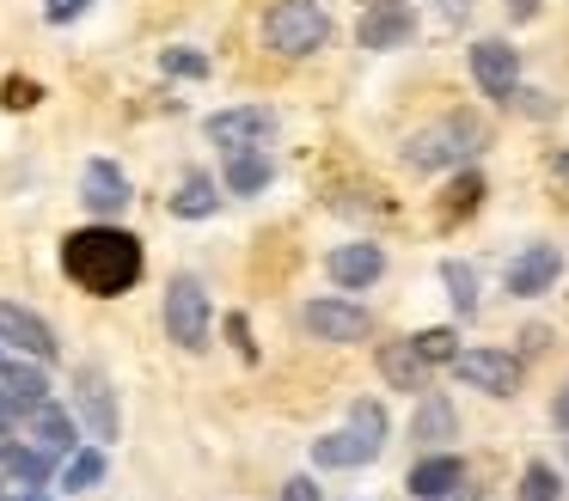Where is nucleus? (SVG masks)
Listing matches in <instances>:
<instances>
[{"mask_svg":"<svg viewBox=\"0 0 569 501\" xmlns=\"http://www.w3.org/2000/svg\"><path fill=\"white\" fill-rule=\"evenodd\" d=\"M62 269L68 281H80L87 293L99 300H117L141 281V244L117 227H87V232H68L62 239Z\"/></svg>","mask_w":569,"mask_h":501,"instance_id":"nucleus-1","label":"nucleus"},{"mask_svg":"<svg viewBox=\"0 0 569 501\" xmlns=\"http://www.w3.org/2000/svg\"><path fill=\"white\" fill-rule=\"evenodd\" d=\"M490 141V122L471 117V110H453V117L429 122L405 141V166L410 171H447V166H466L478 147Z\"/></svg>","mask_w":569,"mask_h":501,"instance_id":"nucleus-2","label":"nucleus"},{"mask_svg":"<svg viewBox=\"0 0 569 501\" xmlns=\"http://www.w3.org/2000/svg\"><path fill=\"white\" fill-rule=\"evenodd\" d=\"M386 410L373 398H356L349 403V428H337V434L312 440V464H325V471H349V464H368L373 452L386 447Z\"/></svg>","mask_w":569,"mask_h":501,"instance_id":"nucleus-3","label":"nucleus"},{"mask_svg":"<svg viewBox=\"0 0 569 501\" xmlns=\"http://www.w3.org/2000/svg\"><path fill=\"white\" fill-rule=\"evenodd\" d=\"M263 37H270V49H282V56H312V49L331 37V19H325L319 0H276V7L263 12Z\"/></svg>","mask_w":569,"mask_h":501,"instance_id":"nucleus-4","label":"nucleus"},{"mask_svg":"<svg viewBox=\"0 0 569 501\" xmlns=\"http://www.w3.org/2000/svg\"><path fill=\"white\" fill-rule=\"evenodd\" d=\"M166 337L190 354L209 349V293H202L197 275H178L172 288H166Z\"/></svg>","mask_w":569,"mask_h":501,"instance_id":"nucleus-5","label":"nucleus"},{"mask_svg":"<svg viewBox=\"0 0 569 501\" xmlns=\"http://www.w3.org/2000/svg\"><path fill=\"white\" fill-rule=\"evenodd\" d=\"M447 367H453L471 391H490V398H515V385H520V361L508 349H459Z\"/></svg>","mask_w":569,"mask_h":501,"instance_id":"nucleus-6","label":"nucleus"},{"mask_svg":"<svg viewBox=\"0 0 569 501\" xmlns=\"http://www.w3.org/2000/svg\"><path fill=\"white\" fill-rule=\"evenodd\" d=\"M300 324H307V337H319V342H361L373 330V318L361 312V305H349V300H312L307 312H300Z\"/></svg>","mask_w":569,"mask_h":501,"instance_id":"nucleus-7","label":"nucleus"},{"mask_svg":"<svg viewBox=\"0 0 569 501\" xmlns=\"http://www.w3.org/2000/svg\"><path fill=\"white\" fill-rule=\"evenodd\" d=\"M270 134H276V117L263 104H239V110L209 117V141L227 147V153H239V147H263Z\"/></svg>","mask_w":569,"mask_h":501,"instance_id":"nucleus-8","label":"nucleus"},{"mask_svg":"<svg viewBox=\"0 0 569 501\" xmlns=\"http://www.w3.org/2000/svg\"><path fill=\"white\" fill-rule=\"evenodd\" d=\"M74 410L87 415L92 440H117V398H111V379L99 367H80L74 373Z\"/></svg>","mask_w":569,"mask_h":501,"instance_id":"nucleus-9","label":"nucleus"},{"mask_svg":"<svg viewBox=\"0 0 569 501\" xmlns=\"http://www.w3.org/2000/svg\"><path fill=\"white\" fill-rule=\"evenodd\" d=\"M0 342H13L19 354H31V361H56V330L43 324L38 312L13 305V300H0Z\"/></svg>","mask_w":569,"mask_h":501,"instance_id":"nucleus-10","label":"nucleus"},{"mask_svg":"<svg viewBox=\"0 0 569 501\" xmlns=\"http://www.w3.org/2000/svg\"><path fill=\"white\" fill-rule=\"evenodd\" d=\"M471 80L483 86V98H508L520 80V61L508 43H496V37H483V43H471Z\"/></svg>","mask_w":569,"mask_h":501,"instance_id":"nucleus-11","label":"nucleus"},{"mask_svg":"<svg viewBox=\"0 0 569 501\" xmlns=\"http://www.w3.org/2000/svg\"><path fill=\"white\" fill-rule=\"evenodd\" d=\"M557 275H563V251H557V244H527V251L515 257V269H508V293L532 300V293H545Z\"/></svg>","mask_w":569,"mask_h":501,"instance_id":"nucleus-12","label":"nucleus"},{"mask_svg":"<svg viewBox=\"0 0 569 501\" xmlns=\"http://www.w3.org/2000/svg\"><path fill=\"white\" fill-rule=\"evenodd\" d=\"M80 202H87L92 214H123L129 208V178L111 166V159H92V166L80 171Z\"/></svg>","mask_w":569,"mask_h":501,"instance_id":"nucleus-13","label":"nucleus"},{"mask_svg":"<svg viewBox=\"0 0 569 501\" xmlns=\"http://www.w3.org/2000/svg\"><path fill=\"white\" fill-rule=\"evenodd\" d=\"M325 269H331L337 288H373L386 269V251L380 244H337L331 257H325Z\"/></svg>","mask_w":569,"mask_h":501,"instance_id":"nucleus-14","label":"nucleus"},{"mask_svg":"<svg viewBox=\"0 0 569 501\" xmlns=\"http://www.w3.org/2000/svg\"><path fill=\"white\" fill-rule=\"evenodd\" d=\"M43 398H50L43 367H31V361H7V367H0V403H7L13 415H31Z\"/></svg>","mask_w":569,"mask_h":501,"instance_id":"nucleus-15","label":"nucleus"},{"mask_svg":"<svg viewBox=\"0 0 569 501\" xmlns=\"http://www.w3.org/2000/svg\"><path fill=\"white\" fill-rule=\"evenodd\" d=\"M459 483H466V464H459L453 452H429V459H417V471H410V495L417 501H447Z\"/></svg>","mask_w":569,"mask_h":501,"instance_id":"nucleus-16","label":"nucleus"},{"mask_svg":"<svg viewBox=\"0 0 569 501\" xmlns=\"http://www.w3.org/2000/svg\"><path fill=\"white\" fill-rule=\"evenodd\" d=\"M410 31H417V19H410L405 7H392V0H386V7H373L368 19H361V49H398Z\"/></svg>","mask_w":569,"mask_h":501,"instance_id":"nucleus-17","label":"nucleus"},{"mask_svg":"<svg viewBox=\"0 0 569 501\" xmlns=\"http://www.w3.org/2000/svg\"><path fill=\"white\" fill-rule=\"evenodd\" d=\"M26 422H31V440H38L43 452H68V447H74V415H68V410H56L50 398H43L38 410L26 415Z\"/></svg>","mask_w":569,"mask_h":501,"instance_id":"nucleus-18","label":"nucleus"},{"mask_svg":"<svg viewBox=\"0 0 569 501\" xmlns=\"http://www.w3.org/2000/svg\"><path fill=\"white\" fill-rule=\"evenodd\" d=\"M263 183H270V159H263V147H239V153H227V190L233 196H258Z\"/></svg>","mask_w":569,"mask_h":501,"instance_id":"nucleus-19","label":"nucleus"},{"mask_svg":"<svg viewBox=\"0 0 569 501\" xmlns=\"http://www.w3.org/2000/svg\"><path fill=\"white\" fill-rule=\"evenodd\" d=\"M214 208H221L214 178H209V171H190V178L178 183V196H172V214H178V220H209Z\"/></svg>","mask_w":569,"mask_h":501,"instance_id":"nucleus-20","label":"nucleus"},{"mask_svg":"<svg viewBox=\"0 0 569 501\" xmlns=\"http://www.w3.org/2000/svg\"><path fill=\"white\" fill-rule=\"evenodd\" d=\"M422 367H429V361H422L410 342H386V349H380V373L392 379L398 391H422Z\"/></svg>","mask_w":569,"mask_h":501,"instance_id":"nucleus-21","label":"nucleus"},{"mask_svg":"<svg viewBox=\"0 0 569 501\" xmlns=\"http://www.w3.org/2000/svg\"><path fill=\"white\" fill-rule=\"evenodd\" d=\"M459 422H453V403L441 398V391H422V410H417V440H429V447H441V440H453Z\"/></svg>","mask_w":569,"mask_h":501,"instance_id":"nucleus-22","label":"nucleus"},{"mask_svg":"<svg viewBox=\"0 0 569 501\" xmlns=\"http://www.w3.org/2000/svg\"><path fill=\"white\" fill-rule=\"evenodd\" d=\"M0 464H7V477H19V483H31V489L50 477V452L43 447H13V440H7V447H0Z\"/></svg>","mask_w":569,"mask_h":501,"instance_id":"nucleus-23","label":"nucleus"},{"mask_svg":"<svg viewBox=\"0 0 569 501\" xmlns=\"http://www.w3.org/2000/svg\"><path fill=\"white\" fill-rule=\"evenodd\" d=\"M441 281H447V300H453L459 312H478V275H471L466 263H441Z\"/></svg>","mask_w":569,"mask_h":501,"instance_id":"nucleus-24","label":"nucleus"},{"mask_svg":"<svg viewBox=\"0 0 569 501\" xmlns=\"http://www.w3.org/2000/svg\"><path fill=\"white\" fill-rule=\"evenodd\" d=\"M99 477H104V452H74L62 471V489H92Z\"/></svg>","mask_w":569,"mask_h":501,"instance_id":"nucleus-25","label":"nucleus"},{"mask_svg":"<svg viewBox=\"0 0 569 501\" xmlns=\"http://www.w3.org/2000/svg\"><path fill=\"white\" fill-rule=\"evenodd\" d=\"M515 501H557V471H551V464H527V471H520V495Z\"/></svg>","mask_w":569,"mask_h":501,"instance_id":"nucleus-26","label":"nucleus"},{"mask_svg":"<svg viewBox=\"0 0 569 501\" xmlns=\"http://www.w3.org/2000/svg\"><path fill=\"white\" fill-rule=\"evenodd\" d=\"M410 349L435 367V361H453V354H459V337H453V330H422V337H410Z\"/></svg>","mask_w":569,"mask_h":501,"instance_id":"nucleus-27","label":"nucleus"},{"mask_svg":"<svg viewBox=\"0 0 569 501\" xmlns=\"http://www.w3.org/2000/svg\"><path fill=\"white\" fill-rule=\"evenodd\" d=\"M478 196H483V183H478V171H471V178H459L453 190H447V214L441 220H459L466 208H478Z\"/></svg>","mask_w":569,"mask_h":501,"instance_id":"nucleus-28","label":"nucleus"},{"mask_svg":"<svg viewBox=\"0 0 569 501\" xmlns=\"http://www.w3.org/2000/svg\"><path fill=\"white\" fill-rule=\"evenodd\" d=\"M160 68H166V73H184V80H202V73H209V61H202L197 49H166Z\"/></svg>","mask_w":569,"mask_h":501,"instance_id":"nucleus-29","label":"nucleus"},{"mask_svg":"<svg viewBox=\"0 0 569 501\" xmlns=\"http://www.w3.org/2000/svg\"><path fill=\"white\" fill-rule=\"evenodd\" d=\"M7 104H13V110L38 104V86H31V80H7Z\"/></svg>","mask_w":569,"mask_h":501,"instance_id":"nucleus-30","label":"nucleus"},{"mask_svg":"<svg viewBox=\"0 0 569 501\" xmlns=\"http://www.w3.org/2000/svg\"><path fill=\"white\" fill-rule=\"evenodd\" d=\"M282 501H319V489H312V477H288V483H282Z\"/></svg>","mask_w":569,"mask_h":501,"instance_id":"nucleus-31","label":"nucleus"},{"mask_svg":"<svg viewBox=\"0 0 569 501\" xmlns=\"http://www.w3.org/2000/svg\"><path fill=\"white\" fill-rule=\"evenodd\" d=\"M551 415H557V428H563V434H569V385H563V391H557V403H551Z\"/></svg>","mask_w":569,"mask_h":501,"instance_id":"nucleus-32","label":"nucleus"},{"mask_svg":"<svg viewBox=\"0 0 569 501\" xmlns=\"http://www.w3.org/2000/svg\"><path fill=\"white\" fill-rule=\"evenodd\" d=\"M80 7H87V0H50V19H74Z\"/></svg>","mask_w":569,"mask_h":501,"instance_id":"nucleus-33","label":"nucleus"},{"mask_svg":"<svg viewBox=\"0 0 569 501\" xmlns=\"http://www.w3.org/2000/svg\"><path fill=\"white\" fill-rule=\"evenodd\" d=\"M557 166H563V171H569V153H563V159H557Z\"/></svg>","mask_w":569,"mask_h":501,"instance_id":"nucleus-34","label":"nucleus"},{"mask_svg":"<svg viewBox=\"0 0 569 501\" xmlns=\"http://www.w3.org/2000/svg\"><path fill=\"white\" fill-rule=\"evenodd\" d=\"M26 501H43V495H26Z\"/></svg>","mask_w":569,"mask_h":501,"instance_id":"nucleus-35","label":"nucleus"},{"mask_svg":"<svg viewBox=\"0 0 569 501\" xmlns=\"http://www.w3.org/2000/svg\"><path fill=\"white\" fill-rule=\"evenodd\" d=\"M0 501H7V489H0Z\"/></svg>","mask_w":569,"mask_h":501,"instance_id":"nucleus-36","label":"nucleus"},{"mask_svg":"<svg viewBox=\"0 0 569 501\" xmlns=\"http://www.w3.org/2000/svg\"><path fill=\"white\" fill-rule=\"evenodd\" d=\"M0 367H7V361H0Z\"/></svg>","mask_w":569,"mask_h":501,"instance_id":"nucleus-37","label":"nucleus"}]
</instances>
